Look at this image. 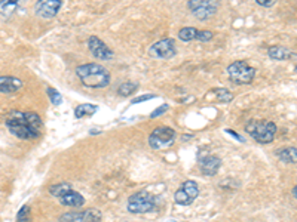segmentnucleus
<instances>
[{"label": "nucleus", "instance_id": "1", "mask_svg": "<svg viewBox=\"0 0 297 222\" xmlns=\"http://www.w3.org/2000/svg\"><path fill=\"white\" fill-rule=\"evenodd\" d=\"M11 134L19 139H36L41 137L42 119L30 111H11L5 122Z\"/></svg>", "mask_w": 297, "mask_h": 222}, {"label": "nucleus", "instance_id": "2", "mask_svg": "<svg viewBox=\"0 0 297 222\" xmlns=\"http://www.w3.org/2000/svg\"><path fill=\"white\" fill-rule=\"evenodd\" d=\"M76 76L84 86L91 89H103L110 83V73L101 64H82L76 69Z\"/></svg>", "mask_w": 297, "mask_h": 222}, {"label": "nucleus", "instance_id": "3", "mask_svg": "<svg viewBox=\"0 0 297 222\" xmlns=\"http://www.w3.org/2000/svg\"><path fill=\"white\" fill-rule=\"evenodd\" d=\"M245 130L248 135L260 142V144H269L275 139L276 134V125L268 120H251L245 126Z\"/></svg>", "mask_w": 297, "mask_h": 222}, {"label": "nucleus", "instance_id": "4", "mask_svg": "<svg viewBox=\"0 0 297 222\" xmlns=\"http://www.w3.org/2000/svg\"><path fill=\"white\" fill-rule=\"evenodd\" d=\"M227 74L230 82L235 84H248L254 80L255 69L245 61H235L227 67Z\"/></svg>", "mask_w": 297, "mask_h": 222}, {"label": "nucleus", "instance_id": "5", "mask_svg": "<svg viewBox=\"0 0 297 222\" xmlns=\"http://www.w3.org/2000/svg\"><path fill=\"white\" fill-rule=\"evenodd\" d=\"M155 208V195L147 193V191H138L128 198V210L131 213H149Z\"/></svg>", "mask_w": 297, "mask_h": 222}, {"label": "nucleus", "instance_id": "6", "mask_svg": "<svg viewBox=\"0 0 297 222\" xmlns=\"http://www.w3.org/2000/svg\"><path fill=\"white\" fill-rule=\"evenodd\" d=\"M189 11L198 18L199 21H205L217 14L220 8L219 0H189Z\"/></svg>", "mask_w": 297, "mask_h": 222}, {"label": "nucleus", "instance_id": "7", "mask_svg": "<svg viewBox=\"0 0 297 222\" xmlns=\"http://www.w3.org/2000/svg\"><path fill=\"white\" fill-rule=\"evenodd\" d=\"M175 141V130L168 126H159L149 135V144L155 150L168 148Z\"/></svg>", "mask_w": 297, "mask_h": 222}, {"label": "nucleus", "instance_id": "8", "mask_svg": "<svg viewBox=\"0 0 297 222\" xmlns=\"http://www.w3.org/2000/svg\"><path fill=\"white\" fill-rule=\"evenodd\" d=\"M149 55L156 59H170L175 55V42L174 39L167 37L162 40H157L149 48Z\"/></svg>", "mask_w": 297, "mask_h": 222}, {"label": "nucleus", "instance_id": "9", "mask_svg": "<svg viewBox=\"0 0 297 222\" xmlns=\"http://www.w3.org/2000/svg\"><path fill=\"white\" fill-rule=\"evenodd\" d=\"M63 0H37L34 5V12L43 19L55 18L61 9Z\"/></svg>", "mask_w": 297, "mask_h": 222}, {"label": "nucleus", "instance_id": "10", "mask_svg": "<svg viewBox=\"0 0 297 222\" xmlns=\"http://www.w3.org/2000/svg\"><path fill=\"white\" fill-rule=\"evenodd\" d=\"M88 49L92 54V56L100 59V61H109L114 55L113 51L97 36H89V39H88Z\"/></svg>", "mask_w": 297, "mask_h": 222}, {"label": "nucleus", "instance_id": "11", "mask_svg": "<svg viewBox=\"0 0 297 222\" xmlns=\"http://www.w3.org/2000/svg\"><path fill=\"white\" fill-rule=\"evenodd\" d=\"M220 166H222V160L217 156H205L199 159V169L207 176H214L219 172Z\"/></svg>", "mask_w": 297, "mask_h": 222}, {"label": "nucleus", "instance_id": "12", "mask_svg": "<svg viewBox=\"0 0 297 222\" xmlns=\"http://www.w3.org/2000/svg\"><path fill=\"white\" fill-rule=\"evenodd\" d=\"M24 86L23 80L14 76H0V94L18 92Z\"/></svg>", "mask_w": 297, "mask_h": 222}, {"label": "nucleus", "instance_id": "13", "mask_svg": "<svg viewBox=\"0 0 297 222\" xmlns=\"http://www.w3.org/2000/svg\"><path fill=\"white\" fill-rule=\"evenodd\" d=\"M60 202L63 206H70V208H79V206H84L85 203V198L82 197V194L76 193V191H67L64 195L60 197Z\"/></svg>", "mask_w": 297, "mask_h": 222}, {"label": "nucleus", "instance_id": "14", "mask_svg": "<svg viewBox=\"0 0 297 222\" xmlns=\"http://www.w3.org/2000/svg\"><path fill=\"white\" fill-rule=\"evenodd\" d=\"M205 98L208 101H220V102H230L233 101V94L229 92L225 87H214L212 91H210Z\"/></svg>", "mask_w": 297, "mask_h": 222}, {"label": "nucleus", "instance_id": "15", "mask_svg": "<svg viewBox=\"0 0 297 222\" xmlns=\"http://www.w3.org/2000/svg\"><path fill=\"white\" fill-rule=\"evenodd\" d=\"M269 58L275 59V61H285V59H290L293 52L285 48V46H280V45H275V46H270L268 49Z\"/></svg>", "mask_w": 297, "mask_h": 222}, {"label": "nucleus", "instance_id": "16", "mask_svg": "<svg viewBox=\"0 0 297 222\" xmlns=\"http://www.w3.org/2000/svg\"><path fill=\"white\" fill-rule=\"evenodd\" d=\"M19 8V0H0V15L11 16Z\"/></svg>", "mask_w": 297, "mask_h": 222}, {"label": "nucleus", "instance_id": "17", "mask_svg": "<svg viewBox=\"0 0 297 222\" xmlns=\"http://www.w3.org/2000/svg\"><path fill=\"white\" fill-rule=\"evenodd\" d=\"M276 156L280 157V160H283L285 163H296L297 148L296 147H285L283 150L276 151Z\"/></svg>", "mask_w": 297, "mask_h": 222}, {"label": "nucleus", "instance_id": "18", "mask_svg": "<svg viewBox=\"0 0 297 222\" xmlns=\"http://www.w3.org/2000/svg\"><path fill=\"white\" fill-rule=\"evenodd\" d=\"M97 110H98V107L94 105V104H81V105H77L76 110H74V117H76V119H84V117L95 114Z\"/></svg>", "mask_w": 297, "mask_h": 222}, {"label": "nucleus", "instance_id": "19", "mask_svg": "<svg viewBox=\"0 0 297 222\" xmlns=\"http://www.w3.org/2000/svg\"><path fill=\"white\" fill-rule=\"evenodd\" d=\"M138 89V84L134 82H125L117 87V95L119 97H131L132 94H135Z\"/></svg>", "mask_w": 297, "mask_h": 222}, {"label": "nucleus", "instance_id": "20", "mask_svg": "<svg viewBox=\"0 0 297 222\" xmlns=\"http://www.w3.org/2000/svg\"><path fill=\"white\" fill-rule=\"evenodd\" d=\"M196 33L198 30L195 27H184L179 31V39L183 42H192L196 39Z\"/></svg>", "mask_w": 297, "mask_h": 222}, {"label": "nucleus", "instance_id": "21", "mask_svg": "<svg viewBox=\"0 0 297 222\" xmlns=\"http://www.w3.org/2000/svg\"><path fill=\"white\" fill-rule=\"evenodd\" d=\"M182 190H183L184 193L189 195V197H192L193 200H195L199 194L198 184H196L195 181H186L183 185H182Z\"/></svg>", "mask_w": 297, "mask_h": 222}, {"label": "nucleus", "instance_id": "22", "mask_svg": "<svg viewBox=\"0 0 297 222\" xmlns=\"http://www.w3.org/2000/svg\"><path fill=\"white\" fill-rule=\"evenodd\" d=\"M71 187L70 184H67V182H61V184H55V185H52L51 188H49V193L54 195V197H61V195H64L67 191H70Z\"/></svg>", "mask_w": 297, "mask_h": 222}, {"label": "nucleus", "instance_id": "23", "mask_svg": "<svg viewBox=\"0 0 297 222\" xmlns=\"http://www.w3.org/2000/svg\"><path fill=\"white\" fill-rule=\"evenodd\" d=\"M84 213V222H101L103 221V215L97 209H88Z\"/></svg>", "mask_w": 297, "mask_h": 222}, {"label": "nucleus", "instance_id": "24", "mask_svg": "<svg viewBox=\"0 0 297 222\" xmlns=\"http://www.w3.org/2000/svg\"><path fill=\"white\" fill-rule=\"evenodd\" d=\"M174 200H175V203H179V205H182V206H189V205H192V203L195 202L192 197H189V195L186 194L182 188H179V190L175 191Z\"/></svg>", "mask_w": 297, "mask_h": 222}, {"label": "nucleus", "instance_id": "25", "mask_svg": "<svg viewBox=\"0 0 297 222\" xmlns=\"http://www.w3.org/2000/svg\"><path fill=\"white\" fill-rule=\"evenodd\" d=\"M60 222H84L82 212H67L60 216Z\"/></svg>", "mask_w": 297, "mask_h": 222}, {"label": "nucleus", "instance_id": "26", "mask_svg": "<svg viewBox=\"0 0 297 222\" xmlns=\"http://www.w3.org/2000/svg\"><path fill=\"white\" fill-rule=\"evenodd\" d=\"M16 222H31V210L30 206L24 205L16 213Z\"/></svg>", "mask_w": 297, "mask_h": 222}, {"label": "nucleus", "instance_id": "27", "mask_svg": "<svg viewBox=\"0 0 297 222\" xmlns=\"http://www.w3.org/2000/svg\"><path fill=\"white\" fill-rule=\"evenodd\" d=\"M46 94H48V97H49L51 102H52L54 105H60V104L63 102V97L60 95V92L55 91L54 87H48V89H46Z\"/></svg>", "mask_w": 297, "mask_h": 222}, {"label": "nucleus", "instance_id": "28", "mask_svg": "<svg viewBox=\"0 0 297 222\" xmlns=\"http://www.w3.org/2000/svg\"><path fill=\"white\" fill-rule=\"evenodd\" d=\"M212 37H214V33L212 31H208V30H204V31H198L196 33V39L198 42H210Z\"/></svg>", "mask_w": 297, "mask_h": 222}, {"label": "nucleus", "instance_id": "29", "mask_svg": "<svg viewBox=\"0 0 297 222\" xmlns=\"http://www.w3.org/2000/svg\"><path fill=\"white\" fill-rule=\"evenodd\" d=\"M168 108H170V107H168L167 104H164V105H161L159 108H156V110L153 111L152 114H150V117H152V119H155V117H157V116H161V114H164V113H165V111L168 110Z\"/></svg>", "mask_w": 297, "mask_h": 222}, {"label": "nucleus", "instance_id": "30", "mask_svg": "<svg viewBox=\"0 0 297 222\" xmlns=\"http://www.w3.org/2000/svg\"><path fill=\"white\" fill-rule=\"evenodd\" d=\"M255 2H257V5H260L263 8H272L278 0H255Z\"/></svg>", "mask_w": 297, "mask_h": 222}, {"label": "nucleus", "instance_id": "31", "mask_svg": "<svg viewBox=\"0 0 297 222\" xmlns=\"http://www.w3.org/2000/svg\"><path fill=\"white\" fill-rule=\"evenodd\" d=\"M156 95L153 94H150V95H143V97L135 98V99H132L131 101V104H138V102H144V101H147V99H150V98H155Z\"/></svg>", "mask_w": 297, "mask_h": 222}, {"label": "nucleus", "instance_id": "32", "mask_svg": "<svg viewBox=\"0 0 297 222\" xmlns=\"http://www.w3.org/2000/svg\"><path fill=\"white\" fill-rule=\"evenodd\" d=\"M226 132H227V134H230V135H233V137H235V138L238 139V141H241V142L244 141V139L241 138V137H238V134H236V132H233V130H230V129H227Z\"/></svg>", "mask_w": 297, "mask_h": 222}, {"label": "nucleus", "instance_id": "33", "mask_svg": "<svg viewBox=\"0 0 297 222\" xmlns=\"http://www.w3.org/2000/svg\"><path fill=\"white\" fill-rule=\"evenodd\" d=\"M89 134H91V135H97V134H100V130H97V129H92V130H89Z\"/></svg>", "mask_w": 297, "mask_h": 222}, {"label": "nucleus", "instance_id": "34", "mask_svg": "<svg viewBox=\"0 0 297 222\" xmlns=\"http://www.w3.org/2000/svg\"><path fill=\"white\" fill-rule=\"evenodd\" d=\"M162 222H177V221H174V219H165V221Z\"/></svg>", "mask_w": 297, "mask_h": 222}]
</instances>
